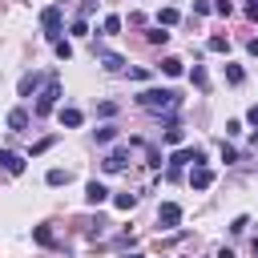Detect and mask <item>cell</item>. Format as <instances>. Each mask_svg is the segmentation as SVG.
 Segmentation results:
<instances>
[{
    "label": "cell",
    "mask_w": 258,
    "mask_h": 258,
    "mask_svg": "<svg viewBox=\"0 0 258 258\" xmlns=\"http://www.w3.org/2000/svg\"><path fill=\"white\" fill-rule=\"evenodd\" d=\"M137 105L149 109V113H173V109L181 105V97H177L173 89H145V93L137 97Z\"/></svg>",
    "instance_id": "obj_1"
},
{
    "label": "cell",
    "mask_w": 258,
    "mask_h": 258,
    "mask_svg": "<svg viewBox=\"0 0 258 258\" xmlns=\"http://www.w3.org/2000/svg\"><path fill=\"white\" fill-rule=\"evenodd\" d=\"M185 165H206V149H202V145H181V149L169 157V177H177Z\"/></svg>",
    "instance_id": "obj_2"
},
{
    "label": "cell",
    "mask_w": 258,
    "mask_h": 258,
    "mask_svg": "<svg viewBox=\"0 0 258 258\" xmlns=\"http://www.w3.org/2000/svg\"><path fill=\"white\" fill-rule=\"evenodd\" d=\"M56 97H60V77H48V81H44V89L36 93L32 113H36V117H48V113L56 109Z\"/></svg>",
    "instance_id": "obj_3"
},
{
    "label": "cell",
    "mask_w": 258,
    "mask_h": 258,
    "mask_svg": "<svg viewBox=\"0 0 258 258\" xmlns=\"http://www.w3.org/2000/svg\"><path fill=\"white\" fill-rule=\"evenodd\" d=\"M40 28H44L48 40H60V32H64V8H60V4H48V8L40 12Z\"/></svg>",
    "instance_id": "obj_4"
},
{
    "label": "cell",
    "mask_w": 258,
    "mask_h": 258,
    "mask_svg": "<svg viewBox=\"0 0 258 258\" xmlns=\"http://www.w3.org/2000/svg\"><path fill=\"white\" fill-rule=\"evenodd\" d=\"M125 165H129V145L109 149V153H105V161H101V169H105V173H121Z\"/></svg>",
    "instance_id": "obj_5"
},
{
    "label": "cell",
    "mask_w": 258,
    "mask_h": 258,
    "mask_svg": "<svg viewBox=\"0 0 258 258\" xmlns=\"http://www.w3.org/2000/svg\"><path fill=\"white\" fill-rule=\"evenodd\" d=\"M157 222H161V230H173V226H181V206H177V202H161V210H157Z\"/></svg>",
    "instance_id": "obj_6"
},
{
    "label": "cell",
    "mask_w": 258,
    "mask_h": 258,
    "mask_svg": "<svg viewBox=\"0 0 258 258\" xmlns=\"http://www.w3.org/2000/svg\"><path fill=\"white\" fill-rule=\"evenodd\" d=\"M44 81H48V77H40V73L32 69V73H24V77H20V85H16V93H20V97H36V89H40Z\"/></svg>",
    "instance_id": "obj_7"
},
{
    "label": "cell",
    "mask_w": 258,
    "mask_h": 258,
    "mask_svg": "<svg viewBox=\"0 0 258 258\" xmlns=\"http://www.w3.org/2000/svg\"><path fill=\"white\" fill-rule=\"evenodd\" d=\"M189 185H194V189H210V185H214V169H210V165H194Z\"/></svg>",
    "instance_id": "obj_8"
},
{
    "label": "cell",
    "mask_w": 258,
    "mask_h": 258,
    "mask_svg": "<svg viewBox=\"0 0 258 258\" xmlns=\"http://www.w3.org/2000/svg\"><path fill=\"white\" fill-rule=\"evenodd\" d=\"M0 165H4V173H24V157L20 153H12V149H0Z\"/></svg>",
    "instance_id": "obj_9"
},
{
    "label": "cell",
    "mask_w": 258,
    "mask_h": 258,
    "mask_svg": "<svg viewBox=\"0 0 258 258\" xmlns=\"http://www.w3.org/2000/svg\"><path fill=\"white\" fill-rule=\"evenodd\" d=\"M97 56H101L105 73H125V56H117V52H105V48H97Z\"/></svg>",
    "instance_id": "obj_10"
},
{
    "label": "cell",
    "mask_w": 258,
    "mask_h": 258,
    "mask_svg": "<svg viewBox=\"0 0 258 258\" xmlns=\"http://www.w3.org/2000/svg\"><path fill=\"white\" fill-rule=\"evenodd\" d=\"M105 198H109V189H105L101 181H89V185H85V202H89V206H101Z\"/></svg>",
    "instance_id": "obj_11"
},
{
    "label": "cell",
    "mask_w": 258,
    "mask_h": 258,
    "mask_svg": "<svg viewBox=\"0 0 258 258\" xmlns=\"http://www.w3.org/2000/svg\"><path fill=\"white\" fill-rule=\"evenodd\" d=\"M8 129H12V133H24V129H28V109H12V113H8Z\"/></svg>",
    "instance_id": "obj_12"
},
{
    "label": "cell",
    "mask_w": 258,
    "mask_h": 258,
    "mask_svg": "<svg viewBox=\"0 0 258 258\" xmlns=\"http://www.w3.org/2000/svg\"><path fill=\"white\" fill-rule=\"evenodd\" d=\"M81 121H85V113H81V109H73V105H69V109H60V125H64V129H77Z\"/></svg>",
    "instance_id": "obj_13"
},
{
    "label": "cell",
    "mask_w": 258,
    "mask_h": 258,
    "mask_svg": "<svg viewBox=\"0 0 258 258\" xmlns=\"http://www.w3.org/2000/svg\"><path fill=\"white\" fill-rule=\"evenodd\" d=\"M161 137H165L169 145H181V137H185V129H181V125H177V121L169 117V121H165V133H161Z\"/></svg>",
    "instance_id": "obj_14"
},
{
    "label": "cell",
    "mask_w": 258,
    "mask_h": 258,
    "mask_svg": "<svg viewBox=\"0 0 258 258\" xmlns=\"http://www.w3.org/2000/svg\"><path fill=\"white\" fill-rule=\"evenodd\" d=\"M93 141H97V145H109V141H117V125H101V129H93Z\"/></svg>",
    "instance_id": "obj_15"
},
{
    "label": "cell",
    "mask_w": 258,
    "mask_h": 258,
    "mask_svg": "<svg viewBox=\"0 0 258 258\" xmlns=\"http://www.w3.org/2000/svg\"><path fill=\"white\" fill-rule=\"evenodd\" d=\"M121 24H125L121 16H105V20H101V36H117V32H121Z\"/></svg>",
    "instance_id": "obj_16"
},
{
    "label": "cell",
    "mask_w": 258,
    "mask_h": 258,
    "mask_svg": "<svg viewBox=\"0 0 258 258\" xmlns=\"http://www.w3.org/2000/svg\"><path fill=\"white\" fill-rule=\"evenodd\" d=\"M161 73H165V77H181V73H185V64H181L177 56H165V60H161Z\"/></svg>",
    "instance_id": "obj_17"
},
{
    "label": "cell",
    "mask_w": 258,
    "mask_h": 258,
    "mask_svg": "<svg viewBox=\"0 0 258 258\" xmlns=\"http://www.w3.org/2000/svg\"><path fill=\"white\" fill-rule=\"evenodd\" d=\"M44 181H48V185H69V169H48Z\"/></svg>",
    "instance_id": "obj_18"
},
{
    "label": "cell",
    "mask_w": 258,
    "mask_h": 258,
    "mask_svg": "<svg viewBox=\"0 0 258 258\" xmlns=\"http://www.w3.org/2000/svg\"><path fill=\"white\" fill-rule=\"evenodd\" d=\"M157 24H161V28L177 24V8H161V12H157Z\"/></svg>",
    "instance_id": "obj_19"
},
{
    "label": "cell",
    "mask_w": 258,
    "mask_h": 258,
    "mask_svg": "<svg viewBox=\"0 0 258 258\" xmlns=\"http://www.w3.org/2000/svg\"><path fill=\"white\" fill-rule=\"evenodd\" d=\"M226 81H230V85H242V81H246L242 64H226Z\"/></svg>",
    "instance_id": "obj_20"
},
{
    "label": "cell",
    "mask_w": 258,
    "mask_h": 258,
    "mask_svg": "<svg viewBox=\"0 0 258 258\" xmlns=\"http://www.w3.org/2000/svg\"><path fill=\"white\" fill-rule=\"evenodd\" d=\"M189 81H194L198 89H210V77H206V69H202V64H194V73H189Z\"/></svg>",
    "instance_id": "obj_21"
},
{
    "label": "cell",
    "mask_w": 258,
    "mask_h": 258,
    "mask_svg": "<svg viewBox=\"0 0 258 258\" xmlns=\"http://www.w3.org/2000/svg\"><path fill=\"white\" fill-rule=\"evenodd\" d=\"M113 206H117V210H133V206H137V194H117Z\"/></svg>",
    "instance_id": "obj_22"
},
{
    "label": "cell",
    "mask_w": 258,
    "mask_h": 258,
    "mask_svg": "<svg viewBox=\"0 0 258 258\" xmlns=\"http://www.w3.org/2000/svg\"><path fill=\"white\" fill-rule=\"evenodd\" d=\"M32 238H36V242H40V246H52V242H56V238H52V230H48V226H36V230H32Z\"/></svg>",
    "instance_id": "obj_23"
},
{
    "label": "cell",
    "mask_w": 258,
    "mask_h": 258,
    "mask_svg": "<svg viewBox=\"0 0 258 258\" xmlns=\"http://www.w3.org/2000/svg\"><path fill=\"white\" fill-rule=\"evenodd\" d=\"M69 32L85 40V36H89V20H85V16H81V20H73V24H69Z\"/></svg>",
    "instance_id": "obj_24"
},
{
    "label": "cell",
    "mask_w": 258,
    "mask_h": 258,
    "mask_svg": "<svg viewBox=\"0 0 258 258\" xmlns=\"http://www.w3.org/2000/svg\"><path fill=\"white\" fill-rule=\"evenodd\" d=\"M145 40H149V44H165V40H169V32H161V24H157V28H149V32H145Z\"/></svg>",
    "instance_id": "obj_25"
},
{
    "label": "cell",
    "mask_w": 258,
    "mask_h": 258,
    "mask_svg": "<svg viewBox=\"0 0 258 258\" xmlns=\"http://www.w3.org/2000/svg\"><path fill=\"white\" fill-rule=\"evenodd\" d=\"M206 48H210V52H226V48H230V40H226V36H210V40H206Z\"/></svg>",
    "instance_id": "obj_26"
},
{
    "label": "cell",
    "mask_w": 258,
    "mask_h": 258,
    "mask_svg": "<svg viewBox=\"0 0 258 258\" xmlns=\"http://www.w3.org/2000/svg\"><path fill=\"white\" fill-rule=\"evenodd\" d=\"M52 48H56V56H60V60H69V56H73V44H69V40H52Z\"/></svg>",
    "instance_id": "obj_27"
},
{
    "label": "cell",
    "mask_w": 258,
    "mask_h": 258,
    "mask_svg": "<svg viewBox=\"0 0 258 258\" xmlns=\"http://www.w3.org/2000/svg\"><path fill=\"white\" fill-rule=\"evenodd\" d=\"M214 12H218V16H230V12H234V4H230V0H218V4H214Z\"/></svg>",
    "instance_id": "obj_28"
},
{
    "label": "cell",
    "mask_w": 258,
    "mask_h": 258,
    "mask_svg": "<svg viewBox=\"0 0 258 258\" xmlns=\"http://www.w3.org/2000/svg\"><path fill=\"white\" fill-rule=\"evenodd\" d=\"M246 226H250V218H246V214H242V218H234V222H230V230H234V234H242V230H246Z\"/></svg>",
    "instance_id": "obj_29"
},
{
    "label": "cell",
    "mask_w": 258,
    "mask_h": 258,
    "mask_svg": "<svg viewBox=\"0 0 258 258\" xmlns=\"http://www.w3.org/2000/svg\"><path fill=\"white\" fill-rule=\"evenodd\" d=\"M97 113H101V117H113V113H117V105H113V101H105V105H97Z\"/></svg>",
    "instance_id": "obj_30"
},
{
    "label": "cell",
    "mask_w": 258,
    "mask_h": 258,
    "mask_svg": "<svg viewBox=\"0 0 258 258\" xmlns=\"http://www.w3.org/2000/svg\"><path fill=\"white\" fill-rule=\"evenodd\" d=\"M44 149H52V137H44V141H36V145H32V157H36V153H44Z\"/></svg>",
    "instance_id": "obj_31"
},
{
    "label": "cell",
    "mask_w": 258,
    "mask_h": 258,
    "mask_svg": "<svg viewBox=\"0 0 258 258\" xmlns=\"http://www.w3.org/2000/svg\"><path fill=\"white\" fill-rule=\"evenodd\" d=\"M222 161H226V165H230V161H238V153H234V149H230L226 141H222Z\"/></svg>",
    "instance_id": "obj_32"
},
{
    "label": "cell",
    "mask_w": 258,
    "mask_h": 258,
    "mask_svg": "<svg viewBox=\"0 0 258 258\" xmlns=\"http://www.w3.org/2000/svg\"><path fill=\"white\" fill-rule=\"evenodd\" d=\"M246 16H250V20H258V0H246Z\"/></svg>",
    "instance_id": "obj_33"
},
{
    "label": "cell",
    "mask_w": 258,
    "mask_h": 258,
    "mask_svg": "<svg viewBox=\"0 0 258 258\" xmlns=\"http://www.w3.org/2000/svg\"><path fill=\"white\" fill-rule=\"evenodd\" d=\"M246 121H250V125L258 129V105H250V113H246Z\"/></svg>",
    "instance_id": "obj_34"
},
{
    "label": "cell",
    "mask_w": 258,
    "mask_h": 258,
    "mask_svg": "<svg viewBox=\"0 0 258 258\" xmlns=\"http://www.w3.org/2000/svg\"><path fill=\"white\" fill-rule=\"evenodd\" d=\"M246 52H250V56H258V36H254V40H246Z\"/></svg>",
    "instance_id": "obj_35"
},
{
    "label": "cell",
    "mask_w": 258,
    "mask_h": 258,
    "mask_svg": "<svg viewBox=\"0 0 258 258\" xmlns=\"http://www.w3.org/2000/svg\"><path fill=\"white\" fill-rule=\"evenodd\" d=\"M254 258H258V238H254Z\"/></svg>",
    "instance_id": "obj_36"
},
{
    "label": "cell",
    "mask_w": 258,
    "mask_h": 258,
    "mask_svg": "<svg viewBox=\"0 0 258 258\" xmlns=\"http://www.w3.org/2000/svg\"><path fill=\"white\" fill-rule=\"evenodd\" d=\"M121 258H141V254H121Z\"/></svg>",
    "instance_id": "obj_37"
},
{
    "label": "cell",
    "mask_w": 258,
    "mask_h": 258,
    "mask_svg": "<svg viewBox=\"0 0 258 258\" xmlns=\"http://www.w3.org/2000/svg\"><path fill=\"white\" fill-rule=\"evenodd\" d=\"M254 149H258V133H254Z\"/></svg>",
    "instance_id": "obj_38"
}]
</instances>
